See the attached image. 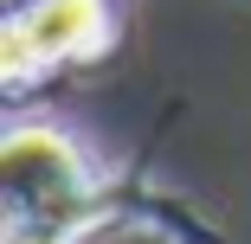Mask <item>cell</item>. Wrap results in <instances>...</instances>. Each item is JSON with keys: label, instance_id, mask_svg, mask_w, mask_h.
<instances>
[{"label": "cell", "instance_id": "6da1fadb", "mask_svg": "<svg viewBox=\"0 0 251 244\" xmlns=\"http://www.w3.org/2000/svg\"><path fill=\"white\" fill-rule=\"evenodd\" d=\"M103 32V0H39L32 13L7 26V77L20 84L32 65H52L65 52H90Z\"/></svg>", "mask_w": 251, "mask_h": 244}, {"label": "cell", "instance_id": "7a4b0ae2", "mask_svg": "<svg viewBox=\"0 0 251 244\" xmlns=\"http://www.w3.org/2000/svg\"><path fill=\"white\" fill-rule=\"evenodd\" d=\"M0 167H7V206H13V219H26V206L52 212L58 200L77 193V161L65 148V135H52V129H20L7 141V155H0Z\"/></svg>", "mask_w": 251, "mask_h": 244}, {"label": "cell", "instance_id": "3957f363", "mask_svg": "<svg viewBox=\"0 0 251 244\" xmlns=\"http://www.w3.org/2000/svg\"><path fill=\"white\" fill-rule=\"evenodd\" d=\"M7 244H71V231L45 219V225H13V238H7Z\"/></svg>", "mask_w": 251, "mask_h": 244}]
</instances>
